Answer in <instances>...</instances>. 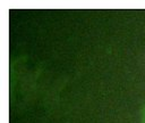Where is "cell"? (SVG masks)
I'll use <instances>...</instances> for the list:
<instances>
[{
    "label": "cell",
    "instance_id": "cell-1",
    "mask_svg": "<svg viewBox=\"0 0 145 123\" xmlns=\"http://www.w3.org/2000/svg\"><path fill=\"white\" fill-rule=\"evenodd\" d=\"M140 123H145V102L143 105L142 113H140Z\"/></svg>",
    "mask_w": 145,
    "mask_h": 123
}]
</instances>
